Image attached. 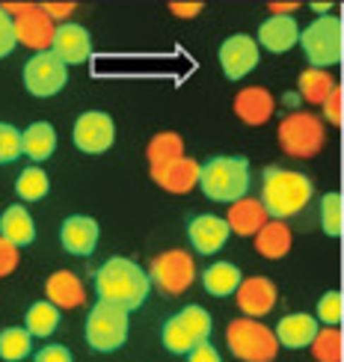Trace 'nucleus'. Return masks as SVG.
<instances>
[{
	"instance_id": "dca6fc26",
	"label": "nucleus",
	"mask_w": 344,
	"mask_h": 362,
	"mask_svg": "<svg viewBox=\"0 0 344 362\" xmlns=\"http://www.w3.org/2000/svg\"><path fill=\"white\" fill-rule=\"evenodd\" d=\"M101 238V226L95 217L89 214H71L59 226V244L69 255H78V259H86L93 255Z\"/></svg>"
},
{
	"instance_id": "1a4fd4ad",
	"label": "nucleus",
	"mask_w": 344,
	"mask_h": 362,
	"mask_svg": "<svg viewBox=\"0 0 344 362\" xmlns=\"http://www.w3.org/2000/svg\"><path fill=\"white\" fill-rule=\"evenodd\" d=\"M148 279L160 294L182 297L196 279V262L187 250H167L148 262Z\"/></svg>"
},
{
	"instance_id": "37998d69",
	"label": "nucleus",
	"mask_w": 344,
	"mask_h": 362,
	"mask_svg": "<svg viewBox=\"0 0 344 362\" xmlns=\"http://www.w3.org/2000/svg\"><path fill=\"white\" fill-rule=\"evenodd\" d=\"M170 12L175 18H196L205 12V4H170Z\"/></svg>"
},
{
	"instance_id": "9d476101",
	"label": "nucleus",
	"mask_w": 344,
	"mask_h": 362,
	"mask_svg": "<svg viewBox=\"0 0 344 362\" xmlns=\"http://www.w3.org/2000/svg\"><path fill=\"white\" fill-rule=\"evenodd\" d=\"M24 89L33 98H51L57 93H63L66 83H69V66L59 59L54 51H45V54H33L24 63Z\"/></svg>"
},
{
	"instance_id": "aec40b11",
	"label": "nucleus",
	"mask_w": 344,
	"mask_h": 362,
	"mask_svg": "<svg viewBox=\"0 0 344 362\" xmlns=\"http://www.w3.org/2000/svg\"><path fill=\"white\" fill-rule=\"evenodd\" d=\"M66 66H81L93 57V36L83 24H74L66 21L57 27V36H54V48H51Z\"/></svg>"
},
{
	"instance_id": "7c9ffc66",
	"label": "nucleus",
	"mask_w": 344,
	"mask_h": 362,
	"mask_svg": "<svg viewBox=\"0 0 344 362\" xmlns=\"http://www.w3.org/2000/svg\"><path fill=\"white\" fill-rule=\"evenodd\" d=\"M33 354V336L24 327H4L0 329V359L21 362Z\"/></svg>"
},
{
	"instance_id": "39448f33",
	"label": "nucleus",
	"mask_w": 344,
	"mask_h": 362,
	"mask_svg": "<svg viewBox=\"0 0 344 362\" xmlns=\"http://www.w3.org/2000/svg\"><path fill=\"white\" fill-rule=\"evenodd\" d=\"M226 344L241 362H276L279 339L267 324L256 318H235L226 327Z\"/></svg>"
},
{
	"instance_id": "c9c22d12",
	"label": "nucleus",
	"mask_w": 344,
	"mask_h": 362,
	"mask_svg": "<svg viewBox=\"0 0 344 362\" xmlns=\"http://www.w3.org/2000/svg\"><path fill=\"white\" fill-rule=\"evenodd\" d=\"M21 155H24L21 131L9 122H0V167H4V163H15Z\"/></svg>"
},
{
	"instance_id": "2f4dec72",
	"label": "nucleus",
	"mask_w": 344,
	"mask_h": 362,
	"mask_svg": "<svg viewBox=\"0 0 344 362\" xmlns=\"http://www.w3.org/2000/svg\"><path fill=\"white\" fill-rule=\"evenodd\" d=\"M318 223L326 238H338L344 232V199L338 190H330L321 196L318 205Z\"/></svg>"
},
{
	"instance_id": "9b49d317",
	"label": "nucleus",
	"mask_w": 344,
	"mask_h": 362,
	"mask_svg": "<svg viewBox=\"0 0 344 362\" xmlns=\"http://www.w3.org/2000/svg\"><path fill=\"white\" fill-rule=\"evenodd\" d=\"M71 140L78 146V152L83 155H104L110 152L116 143V122L110 113L104 110H86L74 119Z\"/></svg>"
},
{
	"instance_id": "6e6552de",
	"label": "nucleus",
	"mask_w": 344,
	"mask_h": 362,
	"mask_svg": "<svg viewBox=\"0 0 344 362\" xmlns=\"http://www.w3.org/2000/svg\"><path fill=\"white\" fill-rule=\"evenodd\" d=\"M128 327H131V312L98 300L86 315L83 336L95 354H113L128 341Z\"/></svg>"
},
{
	"instance_id": "a878e982",
	"label": "nucleus",
	"mask_w": 344,
	"mask_h": 362,
	"mask_svg": "<svg viewBox=\"0 0 344 362\" xmlns=\"http://www.w3.org/2000/svg\"><path fill=\"white\" fill-rule=\"evenodd\" d=\"M0 238H6L9 244H15L18 250L36 240V223L24 205H9L4 214H0Z\"/></svg>"
},
{
	"instance_id": "cd10ccee",
	"label": "nucleus",
	"mask_w": 344,
	"mask_h": 362,
	"mask_svg": "<svg viewBox=\"0 0 344 362\" xmlns=\"http://www.w3.org/2000/svg\"><path fill=\"white\" fill-rule=\"evenodd\" d=\"M184 158V137L175 131H160L146 143V160L148 167H163L170 160Z\"/></svg>"
},
{
	"instance_id": "f257e3e1",
	"label": "nucleus",
	"mask_w": 344,
	"mask_h": 362,
	"mask_svg": "<svg viewBox=\"0 0 344 362\" xmlns=\"http://www.w3.org/2000/svg\"><path fill=\"white\" fill-rule=\"evenodd\" d=\"M152 291L148 270H143L137 262L125 255H113L95 270V294L101 303L119 306L125 312H137Z\"/></svg>"
},
{
	"instance_id": "e433bc0d",
	"label": "nucleus",
	"mask_w": 344,
	"mask_h": 362,
	"mask_svg": "<svg viewBox=\"0 0 344 362\" xmlns=\"http://www.w3.org/2000/svg\"><path fill=\"white\" fill-rule=\"evenodd\" d=\"M321 107H324V122L333 125V128H338L341 119H344V89L336 86L333 93H330V98H326Z\"/></svg>"
},
{
	"instance_id": "f8f14e48",
	"label": "nucleus",
	"mask_w": 344,
	"mask_h": 362,
	"mask_svg": "<svg viewBox=\"0 0 344 362\" xmlns=\"http://www.w3.org/2000/svg\"><path fill=\"white\" fill-rule=\"evenodd\" d=\"M259 59H261L259 39H252L247 33H235L229 39H223V45L217 48V63L229 81L247 78V74L259 66Z\"/></svg>"
},
{
	"instance_id": "4468645a",
	"label": "nucleus",
	"mask_w": 344,
	"mask_h": 362,
	"mask_svg": "<svg viewBox=\"0 0 344 362\" xmlns=\"http://www.w3.org/2000/svg\"><path fill=\"white\" fill-rule=\"evenodd\" d=\"M148 178H152L160 190L175 193V196H184V193L199 187L202 163L184 155V158H178V160L163 163V167H148Z\"/></svg>"
},
{
	"instance_id": "c756f323",
	"label": "nucleus",
	"mask_w": 344,
	"mask_h": 362,
	"mask_svg": "<svg viewBox=\"0 0 344 362\" xmlns=\"http://www.w3.org/2000/svg\"><path fill=\"white\" fill-rule=\"evenodd\" d=\"M297 86H300V98H306L309 104H324L338 83L333 78V71H326V69H306L300 74V81H297Z\"/></svg>"
},
{
	"instance_id": "ea45409f",
	"label": "nucleus",
	"mask_w": 344,
	"mask_h": 362,
	"mask_svg": "<svg viewBox=\"0 0 344 362\" xmlns=\"http://www.w3.org/2000/svg\"><path fill=\"white\" fill-rule=\"evenodd\" d=\"M33 362H74V356L69 348H63V344H45V348H39V354L33 356Z\"/></svg>"
},
{
	"instance_id": "0eeeda50",
	"label": "nucleus",
	"mask_w": 344,
	"mask_h": 362,
	"mask_svg": "<svg viewBox=\"0 0 344 362\" xmlns=\"http://www.w3.org/2000/svg\"><path fill=\"white\" fill-rule=\"evenodd\" d=\"M300 48L309 59V69H336L341 63V48H344V27L338 15H324L303 27L300 33Z\"/></svg>"
},
{
	"instance_id": "f03ea898",
	"label": "nucleus",
	"mask_w": 344,
	"mask_h": 362,
	"mask_svg": "<svg viewBox=\"0 0 344 362\" xmlns=\"http://www.w3.org/2000/svg\"><path fill=\"white\" fill-rule=\"evenodd\" d=\"M315 196L312 178L300 170H285V167H267L261 173V205L267 208L271 220H291Z\"/></svg>"
},
{
	"instance_id": "c03bdc74",
	"label": "nucleus",
	"mask_w": 344,
	"mask_h": 362,
	"mask_svg": "<svg viewBox=\"0 0 344 362\" xmlns=\"http://www.w3.org/2000/svg\"><path fill=\"white\" fill-rule=\"evenodd\" d=\"M297 9H300V4H271V6H267V12H271V15H294Z\"/></svg>"
},
{
	"instance_id": "ddd939ff",
	"label": "nucleus",
	"mask_w": 344,
	"mask_h": 362,
	"mask_svg": "<svg viewBox=\"0 0 344 362\" xmlns=\"http://www.w3.org/2000/svg\"><path fill=\"white\" fill-rule=\"evenodd\" d=\"M15 36H18V45H24L33 54H45L54 48L57 24L48 18L42 4H30V9L15 18Z\"/></svg>"
},
{
	"instance_id": "79ce46f5",
	"label": "nucleus",
	"mask_w": 344,
	"mask_h": 362,
	"mask_svg": "<svg viewBox=\"0 0 344 362\" xmlns=\"http://www.w3.org/2000/svg\"><path fill=\"white\" fill-rule=\"evenodd\" d=\"M42 9L48 12V18L59 27V24H66V21L71 18L74 9H78V6H74V4H42Z\"/></svg>"
},
{
	"instance_id": "b1692460",
	"label": "nucleus",
	"mask_w": 344,
	"mask_h": 362,
	"mask_svg": "<svg viewBox=\"0 0 344 362\" xmlns=\"http://www.w3.org/2000/svg\"><path fill=\"white\" fill-rule=\"evenodd\" d=\"M252 244H256V252L261 259H271V262L285 259L291 252V244H294L291 226L285 220H271L256 238H252Z\"/></svg>"
},
{
	"instance_id": "7ed1b4c3",
	"label": "nucleus",
	"mask_w": 344,
	"mask_h": 362,
	"mask_svg": "<svg viewBox=\"0 0 344 362\" xmlns=\"http://www.w3.org/2000/svg\"><path fill=\"white\" fill-rule=\"evenodd\" d=\"M199 190L211 202L232 205L249 196V160L244 155H217L202 163Z\"/></svg>"
},
{
	"instance_id": "a19ab883",
	"label": "nucleus",
	"mask_w": 344,
	"mask_h": 362,
	"mask_svg": "<svg viewBox=\"0 0 344 362\" xmlns=\"http://www.w3.org/2000/svg\"><path fill=\"white\" fill-rule=\"evenodd\" d=\"M187 362H223V356H220V351L211 344V339H208V341L196 344V348L187 354Z\"/></svg>"
},
{
	"instance_id": "393cba45",
	"label": "nucleus",
	"mask_w": 344,
	"mask_h": 362,
	"mask_svg": "<svg viewBox=\"0 0 344 362\" xmlns=\"http://www.w3.org/2000/svg\"><path fill=\"white\" fill-rule=\"evenodd\" d=\"M241 282H244L241 267L232 264V262H214V264H208L205 274H202V288L220 300L235 297L237 288H241Z\"/></svg>"
},
{
	"instance_id": "5701e85b",
	"label": "nucleus",
	"mask_w": 344,
	"mask_h": 362,
	"mask_svg": "<svg viewBox=\"0 0 344 362\" xmlns=\"http://www.w3.org/2000/svg\"><path fill=\"white\" fill-rule=\"evenodd\" d=\"M45 300L54 303L59 312L81 309L83 300H86L81 276L71 274V270H57V274H51L48 282H45Z\"/></svg>"
},
{
	"instance_id": "4be33fe9",
	"label": "nucleus",
	"mask_w": 344,
	"mask_h": 362,
	"mask_svg": "<svg viewBox=\"0 0 344 362\" xmlns=\"http://www.w3.org/2000/svg\"><path fill=\"white\" fill-rule=\"evenodd\" d=\"M276 339H279V348H288V351H303L312 348V341L321 333V324L315 315H306V312H294L285 315L279 324H276Z\"/></svg>"
},
{
	"instance_id": "2eb2a0df",
	"label": "nucleus",
	"mask_w": 344,
	"mask_h": 362,
	"mask_svg": "<svg viewBox=\"0 0 344 362\" xmlns=\"http://www.w3.org/2000/svg\"><path fill=\"white\" fill-rule=\"evenodd\" d=\"M232 238V229L226 217H217V214H193L187 220V240L193 252L199 255H214L220 252L223 247L229 244Z\"/></svg>"
},
{
	"instance_id": "a18cd8bd",
	"label": "nucleus",
	"mask_w": 344,
	"mask_h": 362,
	"mask_svg": "<svg viewBox=\"0 0 344 362\" xmlns=\"http://www.w3.org/2000/svg\"><path fill=\"white\" fill-rule=\"evenodd\" d=\"M312 12L324 18V15H333V4H312Z\"/></svg>"
},
{
	"instance_id": "473e14b6",
	"label": "nucleus",
	"mask_w": 344,
	"mask_h": 362,
	"mask_svg": "<svg viewBox=\"0 0 344 362\" xmlns=\"http://www.w3.org/2000/svg\"><path fill=\"white\" fill-rule=\"evenodd\" d=\"M15 193H18L21 202H39L51 193V178L42 167H27L21 170V175L15 178Z\"/></svg>"
},
{
	"instance_id": "f704fd0d",
	"label": "nucleus",
	"mask_w": 344,
	"mask_h": 362,
	"mask_svg": "<svg viewBox=\"0 0 344 362\" xmlns=\"http://www.w3.org/2000/svg\"><path fill=\"white\" fill-rule=\"evenodd\" d=\"M315 318L321 327H338L344 318V297L341 291H326L315 303Z\"/></svg>"
},
{
	"instance_id": "c85d7f7f",
	"label": "nucleus",
	"mask_w": 344,
	"mask_h": 362,
	"mask_svg": "<svg viewBox=\"0 0 344 362\" xmlns=\"http://www.w3.org/2000/svg\"><path fill=\"white\" fill-rule=\"evenodd\" d=\"M59 327V309L48 300H36V303H30L27 315H24V329L33 339H48L57 333Z\"/></svg>"
},
{
	"instance_id": "20e7f679",
	"label": "nucleus",
	"mask_w": 344,
	"mask_h": 362,
	"mask_svg": "<svg viewBox=\"0 0 344 362\" xmlns=\"http://www.w3.org/2000/svg\"><path fill=\"white\" fill-rule=\"evenodd\" d=\"M276 140L288 158H297V160L318 158L326 146V122L324 116L312 110H294L279 122Z\"/></svg>"
},
{
	"instance_id": "bb28decb",
	"label": "nucleus",
	"mask_w": 344,
	"mask_h": 362,
	"mask_svg": "<svg viewBox=\"0 0 344 362\" xmlns=\"http://www.w3.org/2000/svg\"><path fill=\"white\" fill-rule=\"evenodd\" d=\"M21 148L24 155L33 160V163H42L54 155L57 148V131L51 122H33L21 131Z\"/></svg>"
},
{
	"instance_id": "4c0bfd02",
	"label": "nucleus",
	"mask_w": 344,
	"mask_h": 362,
	"mask_svg": "<svg viewBox=\"0 0 344 362\" xmlns=\"http://www.w3.org/2000/svg\"><path fill=\"white\" fill-rule=\"evenodd\" d=\"M15 45H18V36H15V21L4 9H0V59L9 57L15 51Z\"/></svg>"
},
{
	"instance_id": "412c9836",
	"label": "nucleus",
	"mask_w": 344,
	"mask_h": 362,
	"mask_svg": "<svg viewBox=\"0 0 344 362\" xmlns=\"http://www.w3.org/2000/svg\"><path fill=\"white\" fill-rule=\"evenodd\" d=\"M226 223L232 235L237 238H256L267 223H271V214H267V208L261 205V199L256 196H244V199H237L229 205L226 211Z\"/></svg>"
},
{
	"instance_id": "6ab92c4d",
	"label": "nucleus",
	"mask_w": 344,
	"mask_h": 362,
	"mask_svg": "<svg viewBox=\"0 0 344 362\" xmlns=\"http://www.w3.org/2000/svg\"><path fill=\"white\" fill-rule=\"evenodd\" d=\"M300 24L294 15H267L259 24V48L271 54H288L300 42Z\"/></svg>"
},
{
	"instance_id": "a211bd4d",
	"label": "nucleus",
	"mask_w": 344,
	"mask_h": 362,
	"mask_svg": "<svg viewBox=\"0 0 344 362\" xmlns=\"http://www.w3.org/2000/svg\"><path fill=\"white\" fill-rule=\"evenodd\" d=\"M235 300H237V309L244 312V318L261 321L267 312H273L276 300H279V288H276V282L267 276H249L241 282Z\"/></svg>"
},
{
	"instance_id": "72a5a7b5",
	"label": "nucleus",
	"mask_w": 344,
	"mask_h": 362,
	"mask_svg": "<svg viewBox=\"0 0 344 362\" xmlns=\"http://www.w3.org/2000/svg\"><path fill=\"white\" fill-rule=\"evenodd\" d=\"M344 354V336L338 327H321V333L312 341V356L315 362H341Z\"/></svg>"
},
{
	"instance_id": "f3484780",
	"label": "nucleus",
	"mask_w": 344,
	"mask_h": 362,
	"mask_svg": "<svg viewBox=\"0 0 344 362\" xmlns=\"http://www.w3.org/2000/svg\"><path fill=\"white\" fill-rule=\"evenodd\" d=\"M235 116L249 128H261L276 113V98L267 86H244L232 101Z\"/></svg>"
},
{
	"instance_id": "423d86ee",
	"label": "nucleus",
	"mask_w": 344,
	"mask_h": 362,
	"mask_svg": "<svg viewBox=\"0 0 344 362\" xmlns=\"http://www.w3.org/2000/svg\"><path fill=\"white\" fill-rule=\"evenodd\" d=\"M211 329H214V318H211V312L196 306V303H190L184 306L182 312H175L172 318L163 324L160 329V344L167 348L170 354L175 356H187L196 344L208 341L211 339Z\"/></svg>"
},
{
	"instance_id": "58836bf2",
	"label": "nucleus",
	"mask_w": 344,
	"mask_h": 362,
	"mask_svg": "<svg viewBox=\"0 0 344 362\" xmlns=\"http://www.w3.org/2000/svg\"><path fill=\"white\" fill-rule=\"evenodd\" d=\"M18 262H21V250L15 247V244H9L6 238H0V279L15 274Z\"/></svg>"
}]
</instances>
